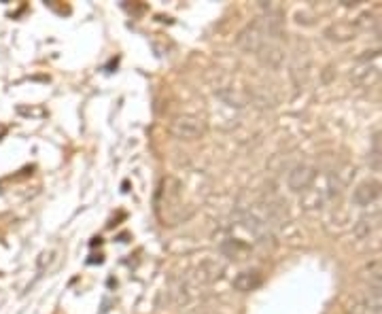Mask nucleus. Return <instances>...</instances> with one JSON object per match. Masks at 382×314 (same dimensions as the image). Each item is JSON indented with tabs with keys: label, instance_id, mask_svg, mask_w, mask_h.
<instances>
[{
	"label": "nucleus",
	"instance_id": "nucleus-10",
	"mask_svg": "<svg viewBox=\"0 0 382 314\" xmlns=\"http://www.w3.org/2000/svg\"><path fill=\"white\" fill-rule=\"evenodd\" d=\"M370 291L382 293V270H376L370 274Z\"/></svg>",
	"mask_w": 382,
	"mask_h": 314
},
{
	"label": "nucleus",
	"instance_id": "nucleus-9",
	"mask_svg": "<svg viewBox=\"0 0 382 314\" xmlns=\"http://www.w3.org/2000/svg\"><path fill=\"white\" fill-rule=\"evenodd\" d=\"M325 34L334 40H349V38L355 36V28L349 26V23H338V26H329L325 30Z\"/></svg>",
	"mask_w": 382,
	"mask_h": 314
},
{
	"label": "nucleus",
	"instance_id": "nucleus-4",
	"mask_svg": "<svg viewBox=\"0 0 382 314\" xmlns=\"http://www.w3.org/2000/svg\"><path fill=\"white\" fill-rule=\"evenodd\" d=\"M257 55V60L263 64V66H267V68H272V70H276V68H280L282 66V62H285V51H282V47L276 43V40H263V45L259 47V51L255 53Z\"/></svg>",
	"mask_w": 382,
	"mask_h": 314
},
{
	"label": "nucleus",
	"instance_id": "nucleus-7",
	"mask_svg": "<svg viewBox=\"0 0 382 314\" xmlns=\"http://www.w3.org/2000/svg\"><path fill=\"white\" fill-rule=\"evenodd\" d=\"M232 285H234L236 291L249 293V291H253V289H257V287L261 285V274H259L257 270H245V272L236 274V278H234Z\"/></svg>",
	"mask_w": 382,
	"mask_h": 314
},
{
	"label": "nucleus",
	"instance_id": "nucleus-8",
	"mask_svg": "<svg viewBox=\"0 0 382 314\" xmlns=\"http://www.w3.org/2000/svg\"><path fill=\"white\" fill-rule=\"evenodd\" d=\"M357 85H361V87H372L378 79H381V70L376 68V66H372V64H368V66H361V68H357L355 72H353V77H351Z\"/></svg>",
	"mask_w": 382,
	"mask_h": 314
},
{
	"label": "nucleus",
	"instance_id": "nucleus-1",
	"mask_svg": "<svg viewBox=\"0 0 382 314\" xmlns=\"http://www.w3.org/2000/svg\"><path fill=\"white\" fill-rule=\"evenodd\" d=\"M170 132L179 141H198L204 136L206 124H204V119H200L196 115H181L172 121Z\"/></svg>",
	"mask_w": 382,
	"mask_h": 314
},
{
	"label": "nucleus",
	"instance_id": "nucleus-5",
	"mask_svg": "<svg viewBox=\"0 0 382 314\" xmlns=\"http://www.w3.org/2000/svg\"><path fill=\"white\" fill-rule=\"evenodd\" d=\"M263 40H265V34H263V30H261V23L259 21H255V23H249L240 34H238V47L243 49V51H247V53H257L259 51V47L263 45Z\"/></svg>",
	"mask_w": 382,
	"mask_h": 314
},
{
	"label": "nucleus",
	"instance_id": "nucleus-6",
	"mask_svg": "<svg viewBox=\"0 0 382 314\" xmlns=\"http://www.w3.org/2000/svg\"><path fill=\"white\" fill-rule=\"evenodd\" d=\"M223 272H226V268L217 259H202L196 266V281L200 285H213L223 276Z\"/></svg>",
	"mask_w": 382,
	"mask_h": 314
},
{
	"label": "nucleus",
	"instance_id": "nucleus-2",
	"mask_svg": "<svg viewBox=\"0 0 382 314\" xmlns=\"http://www.w3.org/2000/svg\"><path fill=\"white\" fill-rule=\"evenodd\" d=\"M314 180H317V170H314V166H310V163H297V166H293V168L289 170V174H287V185H289V189L295 191V193L308 191V189L314 185Z\"/></svg>",
	"mask_w": 382,
	"mask_h": 314
},
{
	"label": "nucleus",
	"instance_id": "nucleus-3",
	"mask_svg": "<svg viewBox=\"0 0 382 314\" xmlns=\"http://www.w3.org/2000/svg\"><path fill=\"white\" fill-rule=\"evenodd\" d=\"M381 195V180H376V178H366V180H361V183L355 187V191H353V202H355L357 206H370V204H374Z\"/></svg>",
	"mask_w": 382,
	"mask_h": 314
}]
</instances>
